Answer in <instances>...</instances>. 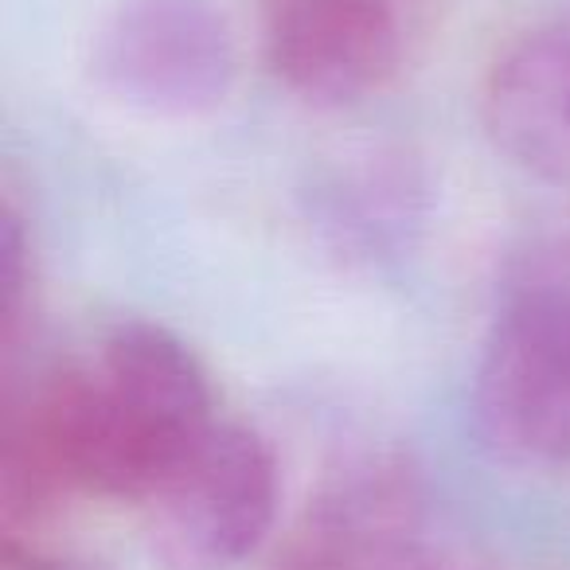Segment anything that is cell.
Listing matches in <instances>:
<instances>
[{"label":"cell","instance_id":"1","mask_svg":"<svg viewBox=\"0 0 570 570\" xmlns=\"http://www.w3.org/2000/svg\"><path fill=\"white\" fill-rule=\"evenodd\" d=\"M212 383L168 328L121 321L95 367L9 391L0 430L4 531L36 528L71 497L145 504L215 426Z\"/></svg>","mask_w":570,"mask_h":570},{"label":"cell","instance_id":"2","mask_svg":"<svg viewBox=\"0 0 570 570\" xmlns=\"http://www.w3.org/2000/svg\"><path fill=\"white\" fill-rule=\"evenodd\" d=\"M476 426L504 461L570 465V282L520 285L476 367Z\"/></svg>","mask_w":570,"mask_h":570},{"label":"cell","instance_id":"3","mask_svg":"<svg viewBox=\"0 0 570 570\" xmlns=\"http://www.w3.org/2000/svg\"><path fill=\"white\" fill-rule=\"evenodd\" d=\"M434 0H262L266 63L321 110L375 98L419 56Z\"/></svg>","mask_w":570,"mask_h":570},{"label":"cell","instance_id":"4","mask_svg":"<svg viewBox=\"0 0 570 570\" xmlns=\"http://www.w3.org/2000/svg\"><path fill=\"white\" fill-rule=\"evenodd\" d=\"M141 508L165 570H235L274 528V450L254 430L215 422Z\"/></svg>","mask_w":570,"mask_h":570},{"label":"cell","instance_id":"5","mask_svg":"<svg viewBox=\"0 0 570 570\" xmlns=\"http://www.w3.org/2000/svg\"><path fill=\"white\" fill-rule=\"evenodd\" d=\"M238 48L207 0H126L95 36L106 95L157 118H196L230 95Z\"/></svg>","mask_w":570,"mask_h":570},{"label":"cell","instance_id":"6","mask_svg":"<svg viewBox=\"0 0 570 570\" xmlns=\"http://www.w3.org/2000/svg\"><path fill=\"white\" fill-rule=\"evenodd\" d=\"M269 570H430L411 469L395 458L352 461L309 500Z\"/></svg>","mask_w":570,"mask_h":570},{"label":"cell","instance_id":"7","mask_svg":"<svg viewBox=\"0 0 570 570\" xmlns=\"http://www.w3.org/2000/svg\"><path fill=\"white\" fill-rule=\"evenodd\" d=\"M481 118L512 165L570 188V4L500 51L484 79Z\"/></svg>","mask_w":570,"mask_h":570},{"label":"cell","instance_id":"8","mask_svg":"<svg viewBox=\"0 0 570 570\" xmlns=\"http://www.w3.org/2000/svg\"><path fill=\"white\" fill-rule=\"evenodd\" d=\"M0 570H71V567L59 562L56 554L40 551L36 543H24L20 535H4V547H0Z\"/></svg>","mask_w":570,"mask_h":570}]
</instances>
